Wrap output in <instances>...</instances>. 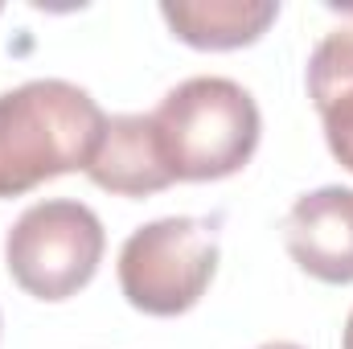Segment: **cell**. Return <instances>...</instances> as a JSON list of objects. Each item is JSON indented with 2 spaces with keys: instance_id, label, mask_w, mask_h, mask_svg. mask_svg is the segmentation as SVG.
Masks as SVG:
<instances>
[{
  "instance_id": "6",
  "label": "cell",
  "mask_w": 353,
  "mask_h": 349,
  "mask_svg": "<svg viewBox=\"0 0 353 349\" xmlns=\"http://www.w3.org/2000/svg\"><path fill=\"white\" fill-rule=\"evenodd\" d=\"M87 177L119 197H148L173 185L169 161L161 152L152 115H111L107 132L87 165Z\"/></svg>"
},
{
  "instance_id": "5",
  "label": "cell",
  "mask_w": 353,
  "mask_h": 349,
  "mask_svg": "<svg viewBox=\"0 0 353 349\" xmlns=\"http://www.w3.org/2000/svg\"><path fill=\"white\" fill-rule=\"evenodd\" d=\"M288 255L300 271L321 283H353V189L325 185L304 197L283 218Z\"/></svg>"
},
{
  "instance_id": "3",
  "label": "cell",
  "mask_w": 353,
  "mask_h": 349,
  "mask_svg": "<svg viewBox=\"0 0 353 349\" xmlns=\"http://www.w3.org/2000/svg\"><path fill=\"white\" fill-rule=\"evenodd\" d=\"M103 247H107V235L99 214L83 201L54 197V201L29 206L12 222L4 239V263L17 288H25L29 296L66 300L94 279L103 263Z\"/></svg>"
},
{
  "instance_id": "4",
  "label": "cell",
  "mask_w": 353,
  "mask_h": 349,
  "mask_svg": "<svg viewBox=\"0 0 353 349\" xmlns=\"http://www.w3.org/2000/svg\"><path fill=\"white\" fill-rule=\"evenodd\" d=\"M218 271V239L201 218H161L128 235L119 251V292L148 317L189 312Z\"/></svg>"
},
{
  "instance_id": "10",
  "label": "cell",
  "mask_w": 353,
  "mask_h": 349,
  "mask_svg": "<svg viewBox=\"0 0 353 349\" xmlns=\"http://www.w3.org/2000/svg\"><path fill=\"white\" fill-rule=\"evenodd\" d=\"M259 349H304V346H292V341H271V346H259Z\"/></svg>"
},
{
  "instance_id": "2",
  "label": "cell",
  "mask_w": 353,
  "mask_h": 349,
  "mask_svg": "<svg viewBox=\"0 0 353 349\" xmlns=\"http://www.w3.org/2000/svg\"><path fill=\"white\" fill-rule=\"evenodd\" d=\"M152 128L173 181H222L255 157L263 119L251 90L201 74L161 99Z\"/></svg>"
},
{
  "instance_id": "7",
  "label": "cell",
  "mask_w": 353,
  "mask_h": 349,
  "mask_svg": "<svg viewBox=\"0 0 353 349\" xmlns=\"http://www.w3.org/2000/svg\"><path fill=\"white\" fill-rule=\"evenodd\" d=\"M161 17L193 50H243L255 46L279 17L271 0H165Z\"/></svg>"
},
{
  "instance_id": "8",
  "label": "cell",
  "mask_w": 353,
  "mask_h": 349,
  "mask_svg": "<svg viewBox=\"0 0 353 349\" xmlns=\"http://www.w3.org/2000/svg\"><path fill=\"white\" fill-rule=\"evenodd\" d=\"M308 99L325 123L329 152L353 173V29H333L312 50Z\"/></svg>"
},
{
  "instance_id": "9",
  "label": "cell",
  "mask_w": 353,
  "mask_h": 349,
  "mask_svg": "<svg viewBox=\"0 0 353 349\" xmlns=\"http://www.w3.org/2000/svg\"><path fill=\"white\" fill-rule=\"evenodd\" d=\"M341 346L353 349V312H350V321H345V337H341Z\"/></svg>"
},
{
  "instance_id": "1",
  "label": "cell",
  "mask_w": 353,
  "mask_h": 349,
  "mask_svg": "<svg viewBox=\"0 0 353 349\" xmlns=\"http://www.w3.org/2000/svg\"><path fill=\"white\" fill-rule=\"evenodd\" d=\"M107 132V115L83 87L33 79L0 94V197L83 169Z\"/></svg>"
}]
</instances>
